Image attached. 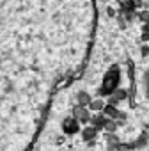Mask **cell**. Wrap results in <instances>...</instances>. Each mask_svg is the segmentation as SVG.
Instances as JSON below:
<instances>
[{
  "instance_id": "obj_1",
  "label": "cell",
  "mask_w": 149,
  "mask_h": 151,
  "mask_svg": "<svg viewBox=\"0 0 149 151\" xmlns=\"http://www.w3.org/2000/svg\"><path fill=\"white\" fill-rule=\"evenodd\" d=\"M117 82H119V73H117V68H112L107 77H105V82H103V87L100 89V94H110L114 89H117Z\"/></svg>"
},
{
  "instance_id": "obj_2",
  "label": "cell",
  "mask_w": 149,
  "mask_h": 151,
  "mask_svg": "<svg viewBox=\"0 0 149 151\" xmlns=\"http://www.w3.org/2000/svg\"><path fill=\"white\" fill-rule=\"evenodd\" d=\"M91 110L87 109V107H82V105H77L73 109V117L77 119L78 123H82V124H87L89 121H91Z\"/></svg>"
},
{
  "instance_id": "obj_3",
  "label": "cell",
  "mask_w": 149,
  "mask_h": 151,
  "mask_svg": "<svg viewBox=\"0 0 149 151\" xmlns=\"http://www.w3.org/2000/svg\"><path fill=\"white\" fill-rule=\"evenodd\" d=\"M62 130L66 133H77L80 130V123L74 119V117H67V119L62 121Z\"/></svg>"
},
{
  "instance_id": "obj_4",
  "label": "cell",
  "mask_w": 149,
  "mask_h": 151,
  "mask_svg": "<svg viewBox=\"0 0 149 151\" xmlns=\"http://www.w3.org/2000/svg\"><path fill=\"white\" fill-rule=\"evenodd\" d=\"M103 114H105L108 119H119V121H122V119H124L122 112H119V109H117L115 105H110V103H107V105H105Z\"/></svg>"
},
{
  "instance_id": "obj_5",
  "label": "cell",
  "mask_w": 149,
  "mask_h": 151,
  "mask_svg": "<svg viewBox=\"0 0 149 151\" xmlns=\"http://www.w3.org/2000/svg\"><path fill=\"white\" fill-rule=\"evenodd\" d=\"M107 119H108V117H107V116H105L103 112H96L94 116H91V121H89V123H91V124H92V126H94L96 130H101V128L105 126Z\"/></svg>"
},
{
  "instance_id": "obj_6",
  "label": "cell",
  "mask_w": 149,
  "mask_h": 151,
  "mask_svg": "<svg viewBox=\"0 0 149 151\" xmlns=\"http://www.w3.org/2000/svg\"><path fill=\"white\" fill-rule=\"evenodd\" d=\"M124 98H126V93H124L122 89H114V91L108 94V103L117 107V103H119V101H122Z\"/></svg>"
},
{
  "instance_id": "obj_7",
  "label": "cell",
  "mask_w": 149,
  "mask_h": 151,
  "mask_svg": "<svg viewBox=\"0 0 149 151\" xmlns=\"http://www.w3.org/2000/svg\"><path fill=\"white\" fill-rule=\"evenodd\" d=\"M105 105H107V103H105L103 100H91V103L87 105V109L92 110V112H103Z\"/></svg>"
},
{
  "instance_id": "obj_8",
  "label": "cell",
  "mask_w": 149,
  "mask_h": 151,
  "mask_svg": "<svg viewBox=\"0 0 149 151\" xmlns=\"http://www.w3.org/2000/svg\"><path fill=\"white\" fill-rule=\"evenodd\" d=\"M96 128L94 126H87V128H84L82 130V137H84V140H92L94 137H96Z\"/></svg>"
},
{
  "instance_id": "obj_9",
  "label": "cell",
  "mask_w": 149,
  "mask_h": 151,
  "mask_svg": "<svg viewBox=\"0 0 149 151\" xmlns=\"http://www.w3.org/2000/svg\"><path fill=\"white\" fill-rule=\"evenodd\" d=\"M77 100H78V105H82V107H87V105L91 103V100H92V98H91L87 93H84V91H82V93H78Z\"/></svg>"
},
{
  "instance_id": "obj_10",
  "label": "cell",
  "mask_w": 149,
  "mask_h": 151,
  "mask_svg": "<svg viewBox=\"0 0 149 151\" xmlns=\"http://www.w3.org/2000/svg\"><path fill=\"white\" fill-rule=\"evenodd\" d=\"M138 20L142 22V23H149V9H142V11H138Z\"/></svg>"
},
{
  "instance_id": "obj_11",
  "label": "cell",
  "mask_w": 149,
  "mask_h": 151,
  "mask_svg": "<svg viewBox=\"0 0 149 151\" xmlns=\"http://www.w3.org/2000/svg\"><path fill=\"white\" fill-rule=\"evenodd\" d=\"M117 2H119V6H121V7L135 11V4H133V0H117Z\"/></svg>"
},
{
  "instance_id": "obj_12",
  "label": "cell",
  "mask_w": 149,
  "mask_h": 151,
  "mask_svg": "<svg viewBox=\"0 0 149 151\" xmlns=\"http://www.w3.org/2000/svg\"><path fill=\"white\" fill-rule=\"evenodd\" d=\"M105 130H108V132H114L115 128H117V123L114 121V119H107V123H105V126H103Z\"/></svg>"
},
{
  "instance_id": "obj_13",
  "label": "cell",
  "mask_w": 149,
  "mask_h": 151,
  "mask_svg": "<svg viewBox=\"0 0 149 151\" xmlns=\"http://www.w3.org/2000/svg\"><path fill=\"white\" fill-rule=\"evenodd\" d=\"M142 39H144V41H149V32H147V30L142 34Z\"/></svg>"
},
{
  "instance_id": "obj_14",
  "label": "cell",
  "mask_w": 149,
  "mask_h": 151,
  "mask_svg": "<svg viewBox=\"0 0 149 151\" xmlns=\"http://www.w3.org/2000/svg\"><path fill=\"white\" fill-rule=\"evenodd\" d=\"M107 13H108V16H114V14H115V11H114V9H110V7L107 9Z\"/></svg>"
},
{
  "instance_id": "obj_15",
  "label": "cell",
  "mask_w": 149,
  "mask_h": 151,
  "mask_svg": "<svg viewBox=\"0 0 149 151\" xmlns=\"http://www.w3.org/2000/svg\"><path fill=\"white\" fill-rule=\"evenodd\" d=\"M144 30H147V32H149V23H144Z\"/></svg>"
}]
</instances>
